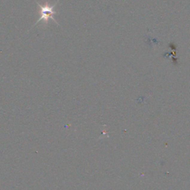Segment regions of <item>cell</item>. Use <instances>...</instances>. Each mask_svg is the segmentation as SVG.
Here are the masks:
<instances>
[{
  "mask_svg": "<svg viewBox=\"0 0 190 190\" xmlns=\"http://www.w3.org/2000/svg\"><path fill=\"white\" fill-rule=\"evenodd\" d=\"M37 3L39 7V19H38L37 22H36V23L34 25V26L36 25L37 24H38L40 22H42V20L44 21L45 23L48 22V21L50 19L53 20L55 23L58 24V23L57 22L56 19L54 17V15L56 14L57 13L54 10L55 6H56L57 4V2H55L54 4H45V5H42L41 4H39V3L38 2Z\"/></svg>",
  "mask_w": 190,
  "mask_h": 190,
  "instance_id": "cell-1",
  "label": "cell"
}]
</instances>
